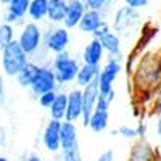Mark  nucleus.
<instances>
[{
  "instance_id": "obj_1",
  "label": "nucleus",
  "mask_w": 161,
  "mask_h": 161,
  "mask_svg": "<svg viewBox=\"0 0 161 161\" xmlns=\"http://www.w3.org/2000/svg\"><path fill=\"white\" fill-rule=\"evenodd\" d=\"M134 86L142 93H155L161 86V53H143L134 69Z\"/></svg>"
},
{
  "instance_id": "obj_2",
  "label": "nucleus",
  "mask_w": 161,
  "mask_h": 161,
  "mask_svg": "<svg viewBox=\"0 0 161 161\" xmlns=\"http://www.w3.org/2000/svg\"><path fill=\"white\" fill-rule=\"evenodd\" d=\"M142 28V18L139 15V10L130 8L127 5L119 7L114 13L113 19V31L121 39H132L137 36Z\"/></svg>"
},
{
  "instance_id": "obj_3",
  "label": "nucleus",
  "mask_w": 161,
  "mask_h": 161,
  "mask_svg": "<svg viewBox=\"0 0 161 161\" xmlns=\"http://www.w3.org/2000/svg\"><path fill=\"white\" fill-rule=\"evenodd\" d=\"M29 61V55L26 53L18 40H11V42L0 52V68H2L3 74L8 77H15L19 69Z\"/></svg>"
},
{
  "instance_id": "obj_4",
  "label": "nucleus",
  "mask_w": 161,
  "mask_h": 161,
  "mask_svg": "<svg viewBox=\"0 0 161 161\" xmlns=\"http://www.w3.org/2000/svg\"><path fill=\"white\" fill-rule=\"evenodd\" d=\"M80 63L77 61V58H73L69 55L68 50L57 53L52 60V68L55 71L58 86H68L76 80L77 71H79Z\"/></svg>"
},
{
  "instance_id": "obj_5",
  "label": "nucleus",
  "mask_w": 161,
  "mask_h": 161,
  "mask_svg": "<svg viewBox=\"0 0 161 161\" xmlns=\"http://www.w3.org/2000/svg\"><path fill=\"white\" fill-rule=\"evenodd\" d=\"M121 71H123V61L116 60V58H106L103 68H100L98 71V77H97L98 92H100V95L108 97L111 102L114 100V95H116L113 86Z\"/></svg>"
},
{
  "instance_id": "obj_6",
  "label": "nucleus",
  "mask_w": 161,
  "mask_h": 161,
  "mask_svg": "<svg viewBox=\"0 0 161 161\" xmlns=\"http://www.w3.org/2000/svg\"><path fill=\"white\" fill-rule=\"evenodd\" d=\"M16 40L21 45V48L29 55V58L32 55H37L44 48V32L36 21L24 23Z\"/></svg>"
},
{
  "instance_id": "obj_7",
  "label": "nucleus",
  "mask_w": 161,
  "mask_h": 161,
  "mask_svg": "<svg viewBox=\"0 0 161 161\" xmlns=\"http://www.w3.org/2000/svg\"><path fill=\"white\" fill-rule=\"evenodd\" d=\"M69 40H71L69 29L64 28V26H55V28H50L44 34V48L48 53L57 55L60 52L68 50Z\"/></svg>"
},
{
  "instance_id": "obj_8",
  "label": "nucleus",
  "mask_w": 161,
  "mask_h": 161,
  "mask_svg": "<svg viewBox=\"0 0 161 161\" xmlns=\"http://www.w3.org/2000/svg\"><path fill=\"white\" fill-rule=\"evenodd\" d=\"M60 86H58V80H57V76H55V71H53L52 66L48 64H39V69H37V74L34 77V80L31 82L29 89L34 95H40L44 92H48V90H57Z\"/></svg>"
},
{
  "instance_id": "obj_9",
  "label": "nucleus",
  "mask_w": 161,
  "mask_h": 161,
  "mask_svg": "<svg viewBox=\"0 0 161 161\" xmlns=\"http://www.w3.org/2000/svg\"><path fill=\"white\" fill-rule=\"evenodd\" d=\"M61 121L60 119H53L47 123L44 132H42V143L50 153H57L61 150Z\"/></svg>"
},
{
  "instance_id": "obj_10",
  "label": "nucleus",
  "mask_w": 161,
  "mask_h": 161,
  "mask_svg": "<svg viewBox=\"0 0 161 161\" xmlns=\"http://www.w3.org/2000/svg\"><path fill=\"white\" fill-rule=\"evenodd\" d=\"M159 156L158 150L145 139H137L130 147L127 161H155Z\"/></svg>"
},
{
  "instance_id": "obj_11",
  "label": "nucleus",
  "mask_w": 161,
  "mask_h": 161,
  "mask_svg": "<svg viewBox=\"0 0 161 161\" xmlns=\"http://www.w3.org/2000/svg\"><path fill=\"white\" fill-rule=\"evenodd\" d=\"M98 84L97 80H93V82H90L89 86L82 87V103H84V110H82V118H80V121H82V124L87 127V123H89V118L90 114L95 111V105H97V100H98Z\"/></svg>"
},
{
  "instance_id": "obj_12",
  "label": "nucleus",
  "mask_w": 161,
  "mask_h": 161,
  "mask_svg": "<svg viewBox=\"0 0 161 161\" xmlns=\"http://www.w3.org/2000/svg\"><path fill=\"white\" fill-rule=\"evenodd\" d=\"M82 110H84V103H82V89H73L68 92V106H66V116L64 119L77 123L82 118Z\"/></svg>"
},
{
  "instance_id": "obj_13",
  "label": "nucleus",
  "mask_w": 161,
  "mask_h": 161,
  "mask_svg": "<svg viewBox=\"0 0 161 161\" xmlns=\"http://www.w3.org/2000/svg\"><path fill=\"white\" fill-rule=\"evenodd\" d=\"M29 3L31 0H11L7 5V11H5V21L10 24H24L23 19L28 15L29 10Z\"/></svg>"
},
{
  "instance_id": "obj_14",
  "label": "nucleus",
  "mask_w": 161,
  "mask_h": 161,
  "mask_svg": "<svg viewBox=\"0 0 161 161\" xmlns=\"http://www.w3.org/2000/svg\"><path fill=\"white\" fill-rule=\"evenodd\" d=\"M61 152H69L79 148V137H77V127L76 123L68 119L61 121Z\"/></svg>"
},
{
  "instance_id": "obj_15",
  "label": "nucleus",
  "mask_w": 161,
  "mask_h": 161,
  "mask_svg": "<svg viewBox=\"0 0 161 161\" xmlns=\"http://www.w3.org/2000/svg\"><path fill=\"white\" fill-rule=\"evenodd\" d=\"M102 42V47L106 53V57L108 58H116V60H121L123 61L124 57H123V45H121V37L111 29L110 32L103 34L100 39Z\"/></svg>"
},
{
  "instance_id": "obj_16",
  "label": "nucleus",
  "mask_w": 161,
  "mask_h": 161,
  "mask_svg": "<svg viewBox=\"0 0 161 161\" xmlns=\"http://www.w3.org/2000/svg\"><path fill=\"white\" fill-rule=\"evenodd\" d=\"M103 57H105V50L102 47V42L97 37H92L82 50V63L100 66V63L103 61Z\"/></svg>"
},
{
  "instance_id": "obj_17",
  "label": "nucleus",
  "mask_w": 161,
  "mask_h": 161,
  "mask_svg": "<svg viewBox=\"0 0 161 161\" xmlns=\"http://www.w3.org/2000/svg\"><path fill=\"white\" fill-rule=\"evenodd\" d=\"M86 10L87 8L82 0H68V10H66V16L63 19V26L68 29L77 28V24L82 19Z\"/></svg>"
},
{
  "instance_id": "obj_18",
  "label": "nucleus",
  "mask_w": 161,
  "mask_h": 161,
  "mask_svg": "<svg viewBox=\"0 0 161 161\" xmlns=\"http://www.w3.org/2000/svg\"><path fill=\"white\" fill-rule=\"evenodd\" d=\"M105 23V16L102 11H95V10H86L82 19L79 21L77 28L80 32L84 34H93L100 26Z\"/></svg>"
},
{
  "instance_id": "obj_19",
  "label": "nucleus",
  "mask_w": 161,
  "mask_h": 161,
  "mask_svg": "<svg viewBox=\"0 0 161 161\" xmlns=\"http://www.w3.org/2000/svg\"><path fill=\"white\" fill-rule=\"evenodd\" d=\"M66 10H68V0H48L47 19L52 24H63Z\"/></svg>"
},
{
  "instance_id": "obj_20",
  "label": "nucleus",
  "mask_w": 161,
  "mask_h": 161,
  "mask_svg": "<svg viewBox=\"0 0 161 161\" xmlns=\"http://www.w3.org/2000/svg\"><path fill=\"white\" fill-rule=\"evenodd\" d=\"M98 71H100V66H93V64L82 63V64L79 66V71H77V76H76L77 87L82 89V87L89 86L90 82H93V80H97Z\"/></svg>"
},
{
  "instance_id": "obj_21",
  "label": "nucleus",
  "mask_w": 161,
  "mask_h": 161,
  "mask_svg": "<svg viewBox=\"0 0 161 161\" xmlns=\"http://www.w3.org/2000/svg\"><path fill=\"white\" fill-rule=\"evenodd\" d=\"M108 126H110V113L102 111V110L93 111L89 118V123H87V127L93 132H103L108 129Z\"/></svg>"
},
{
  "instance_id": "obj_22",
  "label": "nucleus",
  "mask_w": 161,
  "mask_h": 161,
  "mask_svg": "<svg viewBox=\"0 0 161 161\" xmlns=\"http://www.w3.org/2000/svg\"><path fill=\"white\" fill-rule=\"evenodd\" d=\"M37 69H39V64H37L36 61H31V60H29V61L19 69V73L15 76L16 80H18V84H19L21 87H29L31 82L34 80V77H36V74H37Z\"/></svg>"
},
{
  "instance_id": "obj_23",
  "label": "nucleus",
  "mask_w": 161,
  "mask_h": 161,
  "mask_svg": "<svg viewBox=\"0 0 161 161\" xmlns=\"http://www.w3.org/2000/svg\"><path fill=\"white\" fill-rule=\"evenodd\" d=\"M66 106H68V93L66 92H58L55 102H53L52 106L48 108L50 118L63 121L64 116H66Z\"/></svg>"
},
{
  "instance_id": "obj_24",
  "label": "nucleus",
  "mask_w": 161,
  "mask_h": 161,
  "mask_svg": "<svg viewBox=\"0 0 161 161\" xmlns=\"http://www.w3.org/2000/svg\"><path fill=\"white\" fill-rule=\"evenodd\" d=\"M47 11H48V0H31L28 16L31 18V21L40 23L47 19Z\"/></svg>"
},
{
  "instance_id": "obj_25",
  "label": "nucleus",
  "mask_w": 161,
  "mask_h": 161,
  "mask_svg": "<svg viewBox=\"0 0 161 161\" xmlns=\"http://www.w3.org/2000/svg\"><path fill=\"white\" fill-rule=\"evenodd\" d=\"M11 40H15V24L3 21L0 24V52H2Z\"/></svg>"
},
{
  "instance_id": "obj_26",
  "label": "nucleus",
  "mask_w": 161,
  "mask_h": 161,
  "mask_svg": "<svg viewBox=\"0 0 161 161\" xmlns=\"http://www.w3.org/2000/svg\"><path fill=\"white\" fill-rule=\"evenodd\" d=\"M86 3V8L87 10H95V11H102L105 13L111 7V2L113 0H82Z\"/></svg>"
},
{
  "instance_id": "obj_27",
  "label": "nucleus",
  "mask_w": 161,
  "mask_h": 161,
  "mask_svg": "<svg viewBox=\"0 0 161 161\" xmlns=\"http://www.w3.org/2000/svg\"><path fill=\"white\" fill-rule=\"evenodd\" d=\"M57 93H58V90H48V92H44V93H40V95H37L39 105L42 106V108H47L48 110L50 106H52V103L55 102Z\"/></svg>"
},
{
  "instance_id": "obj_28",
  "label": "nucleus",
  "mask_w": 161,
  "mask_h": 161,
  "mask_svg": "<svg viewBox=\"0 0 161 161\" xmlns=\"http://www.w3.org/2000/svg\"><path fill=\"white\" fill-rule=\"evenodd\" d=\"M118 134L123 139H127V140H134V139H139V136H137V127H132V126H126V124H123V126H119V129H118Z\"/></svg>"
},
{
  "instance_id": "obj_29",
  "label": "nucleus",
  "mask_w": 161,
  "mask_h": 161,
  "mask_svg": "<svg viewBox=\"0 0 161 161\" xmlns=\"http://www.w3.org/2000/svg\"><path fill=\"white\" fill-rule=\"evenodd\" d=\"M61 161H84L79 148L69 150V152H61Z\"/></svg>"
},
{
  "instance_id": "obj_30",
  "label": "nucleus",
  "mask_w": 161,
  "mask_h": 161,
  "mask_svg": "<svg viewBox=\"0 0 161 161\" xmlns=\"http://www.w3.org/2000/svg\"><path fill=\"white\" fill-rule=\"evenodd\" d=\"M153 113L156 114V116H159L161 114V86L155 90V97H153Z\"/></svg>"
},
{
  "instance_id": "obj_31",
  "label": "nucleus",
  "mask_w": 161,
  "mask_h": 161,
  "mask_svg": "<svg viewBox=\"0 0 161 161\" xmlns=\"http://www.w3.org/2000/svg\"><path fill=\"white\" fill-rule=\"evenodd\" d=\"M110 105H111V100L108 97H103V95H98V100H97V105H95V110H102V111H108L110 110Z\"/></svg>"
},
{
  "instance_id": "obj_32",
  "label": "nucleus",
  "mask_w": 161,
  "mask_h": 161,
  "mask_svg": "<svg viewBox=\"0 0 161 161\" xmlns=\"http://www.w3.org/2000/svg\"><path fill=\"white\" fill-rule=\"evenodd\" d=\"M150 2L152 0H124V5H127L130 8H136V10H140V8H145Z\"/></svg>"
},
{
  "instance_id": "obj_33",
  "label": "nucleus",
  "mask_w": 161,
  "mask_h": 161,
  "mask_svg": "<svg viewBox=\"0 0 161 161\" xmlns=\"http://www.w3.org/2000/svg\"><path fill=\"white\" fill-rule=\"evenodd\" d=\"M155 132H156V140H158V147L156 150L161 156V114L156 118V123H155Z\"/></svg>"
},
{
  "instance_id": "obj_34",
  "label": "nucleus",
  "mask_w": 161,
  "mask_h": 161,
  "mask_svg": "<svg viewBox=\"0 0 161 161\" xmlns=\"http://www.w3.org/2000/svg\"><path fill=\"white\" fill-rule=\"evenodd\" d=\"M110 31H111V26H110L108 23L105 21V23H103V24H102L100 28H98V29H97L95 32H93L92 36H93V37H97V39H100V37H102L103 34H106V32H110Z\"/></svg>"
},
{
  "instance_id": "obj_35",
  "label": "nucleus",
  "mask_w": 161,
  "mask_h": 161,
  "mask_svg": "<svg viewBox=\"0 0 161 161\" xmlns=\"http://www.w3.org/2000/svg\"><path fill=\"white\" fill-rule=\"evenodd\" d=\"M136 127H137V136H139V139H145L147 130H148V123H145V121H140V123H139Z\"/></svg>"
},
{
  "instance_id": "obj_36",
  "label": "nucleus",
  "mask_w": 161,
  "mask_h": 161,
  "mask_svg": "<svg viewBox=\"0 0 161 161\" xmlns=\"http://www.w3.org/2000/svg\"><path fill=\"white\" fill-rule=\"evenodd\" d=\"M95 161H114V153H113V150H105V152H102Z\"/></svg>"
},
{
  "instance_id": "obj_37",
  "label": "nucleus",
  "mask_w": 161,
  "mask_h": 161,
  "mask_svg": "<svg viewBox=\"0 0 161 161\" xmlns=\"http://www.w3.org/2000/svg\"><path fill=\"white\" fill-rule=\"evenodd\" d=\"M5 100V84H3V76L0 73V105Z\"/></svg>"
},
{
  "instance_id": "obj_38",
  "label": "nucleus",
  "mask_w": 161,
  "mask_h": 161,
  "mask_svg": "<svg viewBox=\"0 0 161 161\" xmlns=\"http://www.w3.org/2000/svg\"><path fill=\"white\" fill-rule=\"evenodd\" d=\"M5 139H7V136H5V129H3V127H0V145H3V143H5Z\"/></svg>"
},
{
  "instance_id": "obj_39",
  "label": "nucleus",
  "mask_w": 161,
  "mask_h": 161,
  "mask_svg": "<svg viewBox=\"0 0 161 161\" xmlns=\"http://www.w3.org/2000/svg\"><path fill=\"white\" fill-rule=\"evenodd\" d=\"M24 161H42V158H40L39 155H29V156L26 158Z\"/></svg>"
},
{
  "instance_id": "obj_40",
  "label": "nucleus",
  "mask_w": 161,
  "mask_h": 161,
  "mask_svg": "<svg viewBox=\"0 0 161 161\" xmlns=\"http://www.w3.org/2000/svg\"><path fill=\"white\" fill-rule=\"evenodd\" d=\"M11 2V0H0V3H3V5H8Z\"/></svg>"
},
{
  "instance_id": "obj_41",
  "label": "nucleus",
  "mask_w": 161,
  "mask_h": 161,
  "mask_svg": "<svg viewBox=\"0 0 161 161\" xmlns=\"http://www.w3.org/2000/svg\"><path fill=\"white\" fill-rule=\"evenodd\" d=\"M0 161H10L7 156H0Z\"/></svg>"
},
{
  "instance_id": "obj_42",
  "label": "nucleus",
  "mask_w": 161,
  "mask_h": 161,
  "mask_svg": "<svg viewBox=\"0 0 161 161\" xmlns=\"http://www.w3.org/2000/svg\"><path fill=\"white\" fill-rule=\"evenodd\" d=\"M155 161H161V156H158V158H156V159H155Z\"/></svg>"
}]
</instances>
